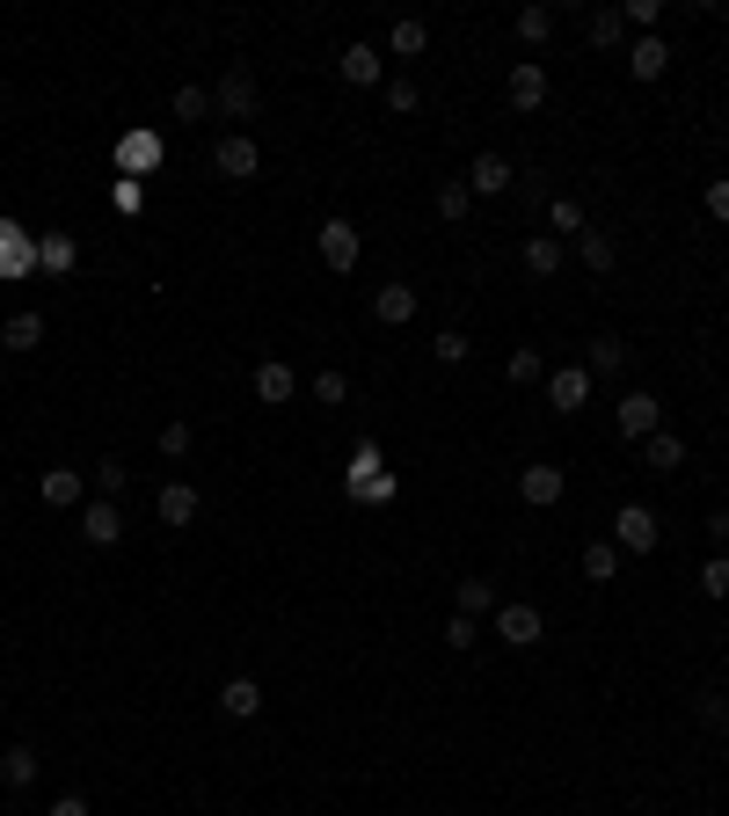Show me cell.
<instances>
[{"label": "cell", "mask_w": 729, "mask_h": 816, "mask_svg": "<svg viewBox=\"0 0 729 816\" xmlns=\"http://www.w3.org/2000/svg\"><path fill=\"white\" fill-rule=\"evenodd\" d=\"M161 452H168V459H183V452H191V423H168V431H161Z\"/></svg>", "instance_id": "obj_46"}, {"label": "cell", "mask_w": 729, "mask_h": 816, "mask_svg": "<svg viewBox=\"0 0 729 816\" xmlns=\"http://www.w3.org/2000/svg\"><path fill=\"white\" fill-rule=\"evenodd\" d=\"M584 576H591V583H613V576H620V547H613V539H591V547H584Z\"/></svg>", "instance_id": "obj_26"}, {"label": "cell", "mask_w": 729, "mask_h": 816, "mask_svg": "<svg viewBox=\"0 0 729 816\" xmlns=\"http://www.w3.org/2000/svg\"><path fill=\"white\" fill-rule=\"evenodd\" d=\"M562 488H569V474H562V467H547V459L518 474V496H525V504H540V510H547V504H562Z\"/></svg>", "instance_id": "obj_14"}, {"label": "cell", "mask_w": 729, "mask_h": 816, "mask_svg": "<svg viewBox=\"0 0 729 816\" xmlns=\"http://www.w3.org/2000/svg\"><path fill=\"white\" fill-rule=\"evenodd\" d=\"M212 168H219L226 183H256V175H263V154H256V140H248V132H226V140L212 146Z\"/></svg>", "instance_id": "obj_2"}, {"label": "cell", "mask_w": 729, "mask_h": 816, "mask_svg": "<svg viewBox=\"0 0 729 816\" xmlns=\"http://www.w3.org/2000/svg\"><path fill=\"white\" fill-rule=\"evenodd\" d=\"M445 649H474V620H468V612H452V620H445Z\"/></svg>", "instance_id": "obj_44"}, {"label": "cell", "mask_w": 729, "mask_h": 816, "mask_svg": "<svg viewBox=\"0 0 729 816\" xmlns=\"http://www.w3.org/2000/svg\"><path fill=\"white\" fill-rule=\"evenodd\" d=\"M708 533H715V547L729 555V510H708Z\"/></svg>", "instance_id": "obj_48"}, {"label": "cell", "mask_w": 729, "mask_h": 816, "mask_svg": "<svg viewBox=\"0 0 729 816\" xmlns=\"http://www.w3.org/2000/svg\"><path fill=\"white\" fill-rule=\"evenodd\" d=\"M37 765H44V758H37L30 744H8V751H0V781H8V787H30Z\"/></svg>", "instance_id": "obj_24"}, {"label": "cell", "mask_w": 729, "mask_h": 816, "mask_svg": "<svg viewBox=\"0 0 729 816\" xmlns=\"http://www.w3.org/2000/svg\"><path fill=\"white\" fill-rule=\"evenodd\" d=\"M547 30H555V8H540V0L518 8V37H525V44H547Z\"/></svg>", "instance_id": "obj_36"}, {"label": "cell", "mask_w": 729, "mask_h": 816, "mask_svg": "<svg viewBox=\"0 0 729 816\" xmlns=\"http://www.w3.org/2000/svg\"><path fill=\"white\" fill-rule=\"evenodd\" d=\"M643 459L657 474H678V467H686V437H678V431H649L643 437Z\"/></svg>", "instance_id": "obj_18"}, {"label": "cell", "mask_w": 729, "mask_h": 816, "mask_svg": "<svg viewBox=\"0 0 729 816\" xmlns=\"http://www.w3.org/2000/svg\"><path fill=\"white\" fill-rule=\"evenodd\" d=\"M37 343H44V313H30V307L8 313V335H0V350H37Z\"/></svg>", "instance_id": "obj_23"}, {"label": "cell", "mask_w": 729, "mask_h": 816, "mask_svg": "<svg viewBox=\"0 0 729 816\" xmlns=\"http://www.w3.org/2000/svg\"><path fill=\"white\" fill-rule=\"evenodd\" d=\"M30 270H37V241H30V234H16V241L0 248V278H30Z\"/></svg>", "instance_id": "obj_29"}, {"label": "cell", "mask_w": 729, "mask_h": 816, "mask_svg": "<svg viewBox=\"0 0 729 816\" xmlns=\"http://www.w3.org/2000/svg\"><path fill=\"white\" fill-rule=\"evenodd\" d=\"M504 372H511V386H533V380H540V350H511Z\"/></svg>", "instance_id": "obj_42"}, {"label": "cell", "mask_w": 729, "mask_h": 816, "mask_svg": "<svg viewBox=\"0 0 729 816\" xmlns=\"http://www.w3.org/2000/svg\"><path fill=\"white\" fill-rule=\"evenodd\" d=\"M613 547H620V555H657V518H649L643 504H620V518H613Z\"/></svg>", "instance_id": "obj_3"}, {"label": "cell", "mask_w": 729, "mask_h": 816, "mask_svg": "<svg viewBox=\"0 0 729 816\" xmlns=\"http://www.w3.org/2000/svg\"><path fill=\"white\" fill-rule=\"evenodd\" d=\"M417 95H423L417 81H387V110H417Z\"/></svg>", "instance_id": "obj_45"}, {"label": "cell", "mask_w": 729, "mask_h": 816, "mask_svg": "<svg viewBox=\"0 0 729 816\" xmlns=\"http://www.w3.org/2000/svg\"><path fill=\"white\" fill-rule=\"evenodd\" d=\"M613 416H620V431H627V437H649V431H664V401L649 394V386H635V394H627L620 409H613Z\"/></svg>", "instance_id": "obj_6"}, {"label": "cell", "mask_w": 729, "mask_h": 816, "mask_svg": "<svg viewBox=\"0 0 729 816\" xmlns=\"http://www.w3.org/2000/svg\"><path fill=\"white\" fill-rule=\"evenodd\" d=\"M547 401H555V416H576V409L591 401V372H584V365L547 372Z\"/></svg>", "instance_id": "obj_11"}, {"label": "cell", "mask_w": 729, "mask_h": 816, "mask_svg": "<svg viewBox=\"0 0 729 816\" xmlns=\"http://www.w3.org/2000/svg\"><path fill=\"white\" fill-rule=\"evenodd\" d=\"M620 365H627V343H620V335H598V343L584 350V372H591V380H613Z\"/></svg>", "instance_id": "obj_22"}, {"label": "cell", "mask_w": 729, "mask_h": 816, "mask_svg": "<svg viewBox=\"0 0 729 816\" xmlns=\"http://www.w3.org/2000/svg\"><path fill=\"white\" fill-rule=\"evenodd\" d=\"M37 496H44L52 510H81V504H88V474H81V467H44Z\"/></svg>", "instance_id": "obj_4"}, {"label": "cell", "mask_w": 729, "mask_h": 816, "mask_svg": "<svg viewBox=\"0 0 729 816\" xmlns=\"http://www.w3.org/2000/svg\"><path fill=\"white\" fill-rule=\"evenodd\" d=\"M124 488H132V467H124V459H95V496H110V504H117Z\"/></svg>", "instance_id": "obj_33"}, {"label": "cell", "mask_w": 729, "mask_h": 816, "mask_svg": "<svg viewBox=\"0 0 729 816\" xmlns=\"http://www.w3.org/2000/svg\"><path fill=\"white\" fill-rule=\"evenodd\" d=\"M205 110H212V95H205V87H175V117H183V124H197Z\"/></svg>", "instance_id": "obj_38"}, {"label": "cell", "mask_w": 729, "mask_h": 816, "mask_svg": "<svg viewBox=\"0 0 729 816\" xmlns=\"http://www.w3.org/2000/svg\"><path fill=\"white\" fill-rule=\"evenodd\" d=\"M504 95H511V110H540L547 103V66H540V59H518L511 81H504Z\"/></svg>", "instance_id": "obj_8"}, {"label": "cell", "mask_w": 729, "mask_h": 816, "mask_svg": "<svg viewBox=\"0 0 729 816\" xmlns=\"http://www.w3.org/2000/svg\"><path fill=\"white\" fill-rule=\"evenodd\" d=\"M154 510H161V525H191V518H197V488H191V482H168V488L154 496Z\"/></svg>", "instance_id": "obj_21"}, {"label": "cell", "mask_w": 729, "mask_h": 816, "mask_svg": "<svg viewBox=\"0 0 729 816\" xmlns=\"http://www.w3.org/2000/svg\"><path fill=\"white\" fill-rule=\"evenodd\" d=\"M547 226H555V234H584V205H576V197H555V205H547Z\"/></svg>", "instance_id": "obj_37"}, {"label": "cell", "mask_w": 729, "mask_h": 816, "mask_svg": "<svg viewBox=\"0 0 729 816\" xmlns=\"http://www.w3.org/2000/svg\"><path fill=\"white\" fill-rule=\"evenodd\" d=\"M708 211L729 226V175H715V183H708Z\"/></svg>", "instance_id": "obj_47"}, {"label": "cell", "mask_w": 729, "mask_h": 816, "mask_svg": "<svg viewBox=\"0 0 729 816\" xmlns=\"http://www.w3.org/2000/svg\"><path fill=\"white\" fill-rule=\"evenodd\" d=\"M117 168L140 183V175H154L161 168V132H124L117 140Z\"/></svg>", "instance_id": "obj_9"}, {"label": "cell", "mask_w": 729, "mask_h": 816, "mask_svg": "<svg viewBox=\"0 0 729 816\" xmlns=\"http://www.w3.org/2000/svg\"><path fill=\"white\" fill-rule=\"evenodd\" d=\"M657 16H664V0H627L620 8V22H635V30H649V37H657Z\"/></svg>", "instance_id": "obj_39"}, {"label": "cell", "mask_w": 729, "mask_h": 816, "mask_svg": "<svg viewBox=\"0 0 729 816\" xmlns=\"http://www.w3.org/2000/svg\"><path fill=\"white\" fill-rule=\"evenodd\" d=\"M37 270L66 278V270H73V234H44V241H37Z\"/></svg>", "instance_id": "obj_27"}, {"label": "cell", "mask_w": 729, "mask_h": 816, "mask_svg": "<svg viewBox=\"0 0 729 816\" xmlns=\"http://www.w3.org/2000/svg\"><path fill=\"white\" fill-rule=\"evenodd\" d=\"M0 372H8V365H0Z\"/></svg>", "instance_id": "obj_51"}, {"label": "cell", "mask_w": 729, "mask_h": 816, "mask_svg": "<svg viewBox=\"0 0 729 816\" xmlns=\"http://www.w3.org/2000/svg\"><path fill=\"white\" fill-rule=\"evenodd\" d=\"M343 488L358 496V504H394V474H387V459H380V445H372V437H364V445L350 452Z\"/></svg>", "instance_id": "obj_1"}, {"label": "cell", "mask_w": 729, "mask_h": 816, "mask_svg": "<svg viewBox=\"0 0 729 816\" xmlns=\"http://www.w3.org/2000/svg\"><path fill=\"white\" fill-rule=\"evenodd\" d=\"M387 44H394V59H417V52H423V44H431V30H423V22H417V16H401V22H394V30H387Z\"/></svg>", "instance_id": "obj_30"}, {"label": "cell", "mask_w": 729, "mask_h": 816, "mask_svg": "<svg viewBox=\"0 0 729 816\" xmlns=\"http://www.w3.org/2000/svg\"><path fill=\"white\" fill-rule=\"evenodd\" d=\"M700 591H708V598H729V555H708V569H700Z\"/></svg>", "instance_id": "obj_40"}, {"label": "cell", "mask_w": 729, "mask_h": 816, "mask_svg": "<svg viewBox=\"0 0 729 816\" xmlns=\"http://www.w3.org/2000/svg\"><path fill=\"white\" fill-rule=\"evenodd\" d=\"M664 66H671V44H664V37H643V44L627 52V73H635V81H664Z\"/></svg>", "instance_id": "obj_19"}, {"label": "cell", "mask_w": 729, "mask_h": 816, "mask_svg": "<svg viewBox=\"0 0 729 816\" xmlns=\"http://www.w3.org/2000/svg\"><path fill=\"white\" fill-rule=\"evenodd\" d=\"M576 256H584V270H613V241L598 234V226H584V234H576Z\"/></svg>", "instance_id": "obj_32"}, {"label": "cell", "mask_w": 729, "mask_h": 816, "mask_svg": "<svg viewBox=\"0 0 729 816\" xmlns=\"http://www.w3.org/2000/svg\"><path fill=\"white\" fill-rule=\"evenodd\" d=\"M496 642L533 649L540 642V606H496Z\"/></svg>", "instance_id": "obj_13"}, {"label": "cell", "mask_w": 729, "mask_h": 816, "mask_svg": "<svg viewBox=\"0 0 729 816\" xmlns=\"http://www.w3.org/2000/svg\"><path fill=\"white\" fill-rule=\"evenodd\" d=\"M343 394H350V380H343V372H314V401H321V409H336Z\"/></svg>", "instance_id": "obj_41"}, {"label": "cell", "mask_w": 729, "mask_h": 816, "mask_svg": "<svg viewBox=\"0 0 729 816\" xmlns=\"http://www.w3.org/2000/svg\"><path fill=\"white\" fill-rule=\"evenodd\" d=\"M468 350H474V343H468L460 329H438V335H431V358H438V365H468Z\"/></svg>", "instance_id": "obj_35"}, {"label": "cell", "mask_w": 729, "mask_h": 816, "mask_svg": "<svg viewBox=\"0 0 729 816\" xmlns=\"http://www.w3.org/2000/svg\"><path fill=\"white\" fill-rule=\"evenodd\" d=\"M117 211H132V219H140V211H146V183H132V175H124V183H117Z\"/></svg>", "instance_id": "obj_43"}, {"label": "cell", "mask_w": 729, "mask_h": 816, "mask_svg": "<svg viewBox=\"0 0 729 816\" xmlns=\"http://www.w3.org/2000/svg\"><path fill=\"white\" fill-rule=\"evenodd\" d=\"M372 313H380L387 329H401V321L417 313V285H380V292H372Z\"/></svg>", "instance_id": "obj_20"}, {"label": "cell", "mask_w": 729, "mask_h": 816, "mask_svg": "<svg viewBox=\"0 0 729 816\" xmlns=\"http://www.w3.org/2000/svg\"><path fill=\"white\" fill-rule=\"evenodd\" d=\"M44 816H88V802H81V795H59V802H52V809H44Z\"/></svg>", "instance_id": "obj_49"}, {"label": "cell", "mask_w": 729, "mask_h": 816, "mask_svg": "<svg viewBox=\"0 0 729 816\" xmlns=\"http://www.w3.org/2000/svg\"><path fill=\"white\" fill-rule=\"evenodd\" d=\"M81 539H88V547H117V539H124V510L110 504V496L81 504Z\"/></svg>", "instance_id": "obj_5"}, {"label": "cell", "mask_w": 729, "mask_h": 816, "mask_svg": "<svg viewBox=\"0 0 729 816\" xmlns=\"http://www.w3.org/2000/svg\"><path fill=\"white\" fill-rule=\"evenodd\" d=\"M16 234H22V226H16V219H0V248H8V241H16Z\"/></svg>", "instance_id": "obj_50"}, {"label": "cell", "mask_w": 729, "mask_h": 816, "mask_svg": "<svg viewBox=\"0 0 729 816\" xmlns=\"http://www.w3.org/2000/svg\"><path fill=\"white\" fill-rule=\"evenodd\" d=\"M452 606L468 612V620H482V612H496V583H482V576H468V583L452 591Z\"/></svg>", "instance_id": "obj_28"}, {"label": "cell", "mask_w": 729, "mask_h": 816, "mask_svg": "<svg viewBox=\"0 0 729 816\" xmlns=\"http://www.w3.org/2000/svg\"><path fill=\"white\" fill-rule=\"evenodd\" d=\"M336 73H343L350 87H380V81H387V59L372 52V44H343V59H336Z\"/></svg>", "instance_id": "obj_12"}, {"label": "cell", "mask_w": 729, "mask_h": 816, "mask_svg": "<svg viewBox=\"0 0 729 816\" xmlns=\"http://www.w3.org/2000/svg\"><path fill=\"white\" fill-rule=\"evenodd\" d=\"M474 190H468V175H452V183H438V219H468Z\"/></svg>", "instance_id": "obj_31"}, {"label": "cell", "mask_w": 729, "mask_h": 816, "mask_svg": "<svg viewBox=\"0 0 729 816\" xmlns=\"http://www.w3.org/2000/svg\"><path fill=\"white\" fill-rule=\"evenodd\" d=\"M292 394H299V372L285 365V358H263V365H256V401H263V409H285Z\"/></svg>", "instance_id": "obj_10"}, {"label": "cell", "mask_w": 729, "mask_h": 816, "mask_svg": "<svg viewBox=\"0 0 729 816\" xmlns=\"http://www.w3.org/2000/svg\"><path fill=\"white\" fill-rule=\"evenodd\" d=\"M212 103H219L226 117H256V81H248V66H234V73H226Z\"/></svg>", "instance_id": "obj_16"}, {"label": "cell", "mask_w": 729, "mask_h": 816, "mask_svg": "<svg viewBox=\"0 0 729 816\" xmlns=\"http://www.w3.org/2000/svg\"><path fill=\"white\" fill-rule=\"evenodd\" d=\"M511 183H518V175H511V161H504V154H482V161L468 168V190H482V197H504Z\"/></svg>", "instance_id": "obj_17"}, {"label": "cell", "mask_w": 729, "mask_h": 816, "mask_svg": "<svg viewBox=\"0 0 729 816\" xmlns=\"http://www.w3.org/2000/svg\"><path fill=\"white\" fill-rule=\"evenodd\" d=\"M620 37H627L620 8H598V16H591V44H598V52H613V44H620Z\"/></svg>", "instance_id": "obj_34"}, {"label": "cell", "mask_w": 729, "mask_h": 816, "mask_svg": "<svg viewBox=\"0 0 729 816\" xmlns=\"http://www.w3.org/2000/svg\"><path fill=\"white\" fill-rule=\"evenodd\" d=\"M219 714L256 722V714H263V685H256V678H226V685H219Z\"/></svg>", "instance_id": "obj_15"}, {"label": "cell", "mask_w": 729, "mask_h": 816, "mask_svg": "<svg viewBox=\"0 0 729 816\" xmlns=\"http://www.w3.org/2000/svg\"><path fill=\"white\" fill-rule=\"evenodd\" d=\"M358 226L350 219H321V262H329V270H358Z\"/></svg>", "instance_id": "obj_7"}, {"label": "cell", "mask_w": 729, "mask_h": 816, "mask_svg": "<svg viewBox=\"0 0 729 816\" xmlns=\"http://www.w3.org/2000/svg\"><path fill=\"white\" fill-rule=\"evenodd\" d=\"M525 270H533V278H555V270H562V241H555V234H533V241H525Z\"/></svg>", "instance_id": "obj_25"}]
</instances>
